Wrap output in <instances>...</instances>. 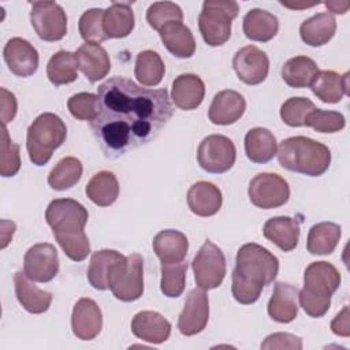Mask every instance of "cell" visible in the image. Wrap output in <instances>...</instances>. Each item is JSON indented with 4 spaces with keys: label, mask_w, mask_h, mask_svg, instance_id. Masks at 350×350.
I'll return each instance as SVG.
<instances>
[{
    "label": "cell",
    "mask_w": 350,
    "mask_h": 350,
    "mask_svg": "<svg viewBox=\"0 0 350 350\" xmlns=\"http://www.w3.org/2000/svg\"><path fill=\"white\" fill-rule=\"evenodd\" d=\"M97 97L98 112L90 129L109 159L157 138L174 113L165 88H142L123 77L103 82L97 88Z\"/></svg>",
    "instance_id": "cell-1"
},
{
    "label": "cell",
    "mask_w": 350,
    "mask_h": 350,
    "mask_svg": "<svg viewBox=\"0 0 350 350\" xmlns=\"http://www.w3.org/2000/svg\"><path fill=\"white\" fill-rule=\"evenodd\" d=\"M279 260L258 243H245L237 253V265L232 271L231 291L242 305L254 304L262 291L276 279Z\"/></svg>",
    "instance_id": "cell-2"
},
{
    "label": "cell",
    "mask_w": 350,
    "mask_h": 350,
    "mask_svg": "<svg viewBox=\"0 0 350 350\" xmlns=\"http://www.w3.org/2000/svg\"><path fill=\"white\" fill-rule=\"evenodd\" d=\"M88 219L86 208L71 198H56L45 211V220L56 242L72 261H83L90 253V242L85 234Z\"/></svg>",
    "instance_id": "cell-3"
},
{
    "label": "cell",
    "mask_w": 350,
    "mask_h": 350,
    "mask_svg": "<svg viewBox=\"0 0 350 350\" xmlns=\"http://www.w3.org/2000/svg\"><path fill=\"white\" fill-rule=\"evenodd\" d=\"M304 283L298 291L301 308L310 317H323L331 306V295L340 284L339 271L327 261H314L306 267Z\"/></svg>",
    "instance_id": "cell-4"
},
{
    "label": "cell",
    "mask_w": 350,
    "mask_h": 350,
    "mask_svg": "<svg viewBox=\"0 0 350 350\" xmlns=\"http://www.w3.org/2000/svg\"><path fill=\"white\" fill-rule=\"evenodd\" d=\"M276 154L283 168L308 176L323 175L331 164L329 149L324 144L304 135L283 139Z\"/></svg>",
    "instance_id": "cell-5"
},
{
    "label": "cell",
    "mask_w": 350,
    "mask_h": 350,
    "mask_svg": "<svg viewBox=\"0 0 350 350\" xmlns=\"http://www.w3.org/2000/svg\"><path fill=\"white\" fill-rule=\"evenodd\" d=\"M66 138L67 127L57 115L52 112L38 115L27 129L26 148L30 161L36 165L46 164Z\"/></svg>",
    "instance_id": "cell-6"
},
{
    "label": "cell",
    "mask_w": 350,
    "mask_h": 350,
    "mask_svg": "<svg viewBox=\"0 0 350 350\" xmlns=\"http://www.w3.org/2000/svg\"><path fill=\"white\" fill-rule=\"evenodd\" d=\"M239 11L232 0H206L198 16V27L204 41L209 46L226 44L231 36V22Z\"/></svg>",
    "instance_id": "cell-7"
},
{
    "label": "cell",
    "mask_w": 350,
    "mask_h": 350,
    "mask_svg": "<svg viewBox=\"0 0 350 350\" xmlns=\"http://www.w3.org/2000/svg\"><path fill=\"white\" fill-rule=\"evenodd\" d=\"M191 268L197 287L212 290L219 287L226 276V257L219 246L206 239L194 256Z\"/></svg>",
    "instance_id": "cell-8"
},
{
    "label": "cell",
    "mask_w": 350,
    "mask_h": 350,
    "mask_svg": "<svg viewBox=\"0 0 350 350\" xmlns=\"http://www.w3.org/2000/svg\"><path fill=\"white\" fill-rule=\"evenodd\" d=\"M237 157L234 142L220 134L205 137L197 149L200 167L211 174H223L232 168Z\"/></svg>",
    "instance_id": "cell-9"
},
{
    "label": "cell",
    "mask_w": 350,
    "mask_h": 350,
    "mask_svg": "<svg viewBox=\"0 0 350 350\" xmlns=\"http://www.w3.org/2000/svg\"><path fill=\"white\" fill-rule=\"evenodd\" d=\"M253 205L261 209H272L284 205L290 198L288 183L278 174L261 172L256 175L247 189Z\"/></svg>",
    "instance_id": "cell-10"
},
{
    "label": "cell",
    "mask_w": 350,
    "mask_h": 350,
    "mask_svg": "<svg viewBox=\"0 0 350 350\" xmlns=\"http://www.w3.org/2000/svg\"><path fill=\"white\" fill-rule=\"evenodd\" d=\"M30 22L37 36L44 41H59L67 33V15L55 1L31 3Z\"/></svg>",
    "instance_id": "cell-11"
},
{
    "label": "cell",
    "mask_w": 350,
    "mask_h": 350,
    "mask_svg": "<svg viewBox=\"0 0 350 350\" xmlns=\"http://www.w3.org/2000/svg\"><path fill=\"white\" fill-rule=\"evenodd\" d=\"M127 264V257L112 249H103L93 253L89 268L88 280L96 290H111V287L122 276Z\"/></svg>",
    "instance_id": "cell-12"
},
{
    "label": "cell",
    "mask_w": 350,
    "mask_h": 350,
    "mask_svg": "<svg viewBox=\"0 0 350 350\" xmlns=\"http://www.w3.org/2000/svg\"><path fill=\"white\" fill-rule=\"evenodd\" d=\"M23 272L38 283L51 282L59 272V256L52 243H36L27 249L23 258Z\"/></svg>",
    "instance_id": "cell-13"
},
{
    "label": "cell",
    "mask_w": 350,
    "mask_h": 350,
    "mask_svg": "<svg viewBox=\"0 0 350 350\" xmlns=\"http://www.w3.org/2000/svg\"><path fill=\"white\" fill-rule=\"evenodd\" d=\"M232 67L242 82L246 85H258L268 77L269 59L260 48L247 45L237 51L232 59Z\"/></svg>",
    "instance_id": "cell-14"
},
{
    "label": "cell",
    "mask_w": 350,
    "mask_h": 350,
    "mask_svg": "<svg viewBox=\"0 0 350 350\" xmlns=\"http://www.w3.org/2000/svg\"><path fill=\"white\" fill-rule=\"evenodd\" d=\"M209 319V299L201 288H193L185 301L178 319V328L182 335L191 336L205 329Z\"/></svg>",
    "instance_id": "cell-15"
},
{
    "label": "cell",
    "mask_w": 350,
    "mask_h": 350,
    "mask_svg": "<svg viewBox=\"0 0 350 350\" xmlns=\"http://www.w3.org/2000/svg\"><path fill=\"white\" fill-rule=\"evenodd\" d=\"M3 57L10 71L21 78L33 75L38 68V52L25 38L14 37L7 41L3 49Z\"/></svg>",
    "instance_id": "cell-16"
},
{
    "label": "cell",
    "mask_w": 350,
    "mask_h": 350,
    "mask_svg": "<svg viewBox=\"0 0 350 350\" xmlns=\"http://www.w3.org/2000/svg\"><path fill=\"white\" fill-rule=\"evenodd\" d=\"M71 328L81 340L94 339L103 328V313L92 298H81L72 308Z\"/></svg>",
    "instance_id": "cell-17"
},
{
    "label": "cell",
    "mask_w": 350,
    "mask_h": 350,
    "mask_svg": "<svg viewBox=\"0 0 350 350\" xmlns=\"http://www.w3.org/2000/svg\"><path fill=\"white\" fill-rule=\"evenodd\" d=\"M115 298L123 302H131L138 299L144 293V258L138 253L127 256V264L118 279L111 287Z\"/></svg>",
    "instance_id": "cell-18"
},
{
    "label": "cell",
    "mask_w": 350,
    "mask_h": 350,
    "mask_svg": "<svg viewBox=\"0 0 350 350\" xmlns=\"http://www.w3.org/2000/svg\"><path fill=\"white\" fill-rule=\"evenodd\" d=\"M246 109L243 96L235 90H221L215 94L208 109V118L213 124L227 126L242 118Z\"/></svg>",
    "instance_id": "cell-19"
},
{
    "label": "cell",
    "mask_w": 350,
    "mask_h": 350,
    "mask_svg": "<svg viewBox=\"0 0 350 350\" xmlns=\"http://www.w3.org/2000/svg\"><path fill=\"white\" fill-rule=\"evenodd\" d=\"M131 331L138 339L159 345L170 338L171 324L157 312L142 310L133 317Z\"/></svg>",
    "instance_id": "cell-20"
},
{
    "label": "cell",
    "mask_w": 350,
    "mask_h": 350,
    "mask_svg": "<svg viewBox=\"0 0 350 350\" xmlns=\"http://www.w3.org/2000/svg\"><path fill=\"white\" fill-rule=\"evenodd\" d=\"M14 286L19 304L29 313L40 314L49 309L53 299L52 293L40 290L25 272L18 271L14 275Z\"/></svg>",
    "instance_id": "cell-21"
},
{
    "label": "cell",
    "mask_w": 350,
    "mask_h": 350,
    "mask_svg": "<svg viewBox=\"0 0 350 350\" xmlns=\"http://www.w3.org/2000/svg\"><path fill=\"white\" fill-rule=\"evenodd\" d=\"M298 288L293 284L278 282L268 301V314L273 321L291 323L298 314Z\"/></svg>",
    "instance_id": "cell-22"
},
{
    "label": "cell",
    "mask_w": 350,
    "mask_h": 350,
    "mask_svg": "<svg viewBox=\"0 0 350 350\" xmlns=\"http://www.w3.org/2000/svg\"><path fill=\"white\" fill-rule=\"evenodd\" d=\"M221 202L223 197L220 189L206 180L196 182L187 191V205L190 211L201 217L216 215L221 208Z\"/></svg>",
    "instance_id": "cell-23"
},
{
    "label": "cell",
    "mask_w": 350,
    "mask_h": 350,
    "mask_svg": "<svg viewBox=\"0 0 350 350\" xmlns=\"http://www.w3.org/2000/svg\"><path fill=\"white\" fill-rule=\"evenodd\" d=\"M78 67L89 82H97L107 77L111 70V62L107 51L100 44L86 42L77 52Z\"/></svg>",
    "instance_id": "cell-24"
},
{
    "label": "cell",
    "mask_w": 350,
    "mask_h": 350,
    "mask_svg": "<svg viewBox=\"0 0 350 350\" xmlns=\"http://www.w3.org/2000/svg\"><path fill=\"white\" fill-rule=\"evenodd\" d=\"M299 232V223L288 216L271 217L262 227L264 237L283 252H291L297 247Z\"/></svg>",
    "instance_id": "cell-25"
},
{
    "label": "cell",
    "mask_w": 350,
    "mask_h": 350,
    "mask_svg": "<svg viewBox=\"0 0 350 350\" xmlns=\"http://www.w3.org/2000/svg\"><path fill=\"white\" fill-rule=\"evenodd\" d=\"M205 96V85L196 74H180L172 82V101L183 111H191L201 105Z\"/></svg>",
    "instance_id": "cell-26"
},
{
    "label": "cell",
    "mask_w": 350,
    "mask_h": 350,
    "mask_svg": "<svg viewBox=\"0 0 350 350\" xmlns=\"http://www.w3.org/2000/svg\"><path fill=\"white\" fill-rule=\"evenodd\" d=\"M310 89L323 103H339L343 98V96L350 94L349 72L340 75L332 70L319 71V74L310 83Z\"/></svg>",
    "instance_id": "cell-27"
},
{
    "label": "cell",
    "mask_w": 350,
    "mask_h": 350,
    "mask_svg": "<svg viewBox=\"0 0 350 350\" xmlns=\"http://www.w3.org/2000/svg\"><path fill=\"white\" fill-rule=\"evenodd\" d=\"M152 246L163 264H174L185 260L189 250V241L178 230H163L153 238Z\"/></svg>",
    "instance_id": "cell-28"
},
{
    "label": "cell",
    "mask_w": 350,
    "mask_h": 350,
    "mask_svg": "<svg viewBox=\"0 0 350 350\" xmlns=\"http://www.w3.org/2000/svg\"><path fill=\"white\" fill-rule=\"evenodd\" d=\"M164 46L176 57L187 59L196 52V40L191 30L182 22H171L159 30Z\"/></svg>",
    "instance_id": "cell-29"
},
{
    "label": "cell",
    "mask_w": 350,
    "mask_h": 350,
    "mask_svg": "<svg viewBox=\"0 0 350 350\" xmlns=\"http://www.w3.org/2000/svg\"><path fill=\"white\" fill-rule=\"evenodd\" d=\"M245 152L250 161L265 164L272 160L278 152L276 138L268 129H250L245 135Z\"/></svg>",
    "instance_id": "cell-30"
},
{
    "label": "cell",
    "mask_w": 350,
    "mask_h": 350,
    "mask_svg": "<svg viewBox=\"0 0 350 350\" xmlns=\"http://www.w3.org/2000/svg\"><path fill=\"white\" fill-rule=\"evenodd\" d=\"M133 3L113 1L105 11L103 18L104 33L108 38H124L134 29Z\"/></svg>",
    "instance_id": "cell-31"
},
{
    "label": "cell",
    "mask_w": 350,
    "mask_h": 350,
    "mask_svg": "<svg viewBox=\"0 0 350 350\" xmlns=\"http://www.w3.org/2000/svg\"><path fill=\"white\" fill-rule=\"evenodd\" d=\"M336 31V21L329 12H319L299 26V34L305 44L310 46H321L327 44Z\"/></svg>",
    "instance_id": "cell-32"
},
{
    "label": "cell",
    "mask_w": 350,
    "mask_h": 350,
    "mask_svg": "<svg viewBox=\"0 0 350 350\" xmlns=\"http://www.w3.org/2000/svg\"><path fill=\"white\" fill-rule=\"evenodd\" d=\"M278 18L265 10L253 8L243 18V33L252 41L267 42L278 34Z\"/></svg>",
    "instance_id": "cell-33"
},
{
    "label": "cell",
    "mask_w": 350,
    "mask_h": 350,
    "mask_svg": "<svg viewBox=\"0 0 350 350\" xmlns=\"http://www.w3.org/2000/svg\"><path fill=\"white\" fill-rule=\"evenodd\" d=\"M342 228L339 224L332 221H321L310 227L306 249L310 254H331L339 243Z\"/></svg>",
    "instance_id": "cell-34"
},
{
    "label": "cell",
    "mask_w": 350,
    "mask_h": 350,
    "mask_svg": "<svg viewBox=\"0 0 350 350\" xmlns=\"http://www.w3.org/2000/svg\"><path fill=\"white\" fill-rule=\"evenodd\" d=\"M88 198L98 206L112 205L119 196L118 178L111 171H100L86 185Z\"/></svg>",
    "instance_id": "cell-35"
},
{
    "label": "cell",
    "mask_w": 350,
    "mask_h": 350,
    "mask_svg": "<svg viewBox=\"0 0 350 350\" xmlns=\"http://www.w3.org/2000/svg\"><path fill=\"white\" fill-rule=\"evenodd\" d=\"M319 67L316 62L308 56H295L288 59L282 67V78L290 86L295 89L310 86Z\"/></svg>",
    "instance_id": "cell-36"
},
{
    "label": "cell",
    "mask_w": 350,
    "mask_h": 350,
    "mask_svg": "<svg viewBox=\"0 0 350 350\" xmlns=\"http://www.w3.org/2000/svg\"><path fill=\"white\" fill-rule=\"evenodd\" d=\"M77 55L68 51H59L51 56L46 64V77L55 86L71 83L78 78Z\"/></svg>",
    "instance_id": "cell-37"
},
{
    "label": "cell",
    "mask_w": 350,
    "mask_h": 350,
    "mask_svg": "<svg viewBox=\"0 0 350 350\" xmlns=\"http://www.w3.org/2000/svg\"><path fill=\"white\" fill-rule=\"evenodd\" d=\"M165 66L160 55L152 49L142 51L137 55L134 74L137 81L144 86H156L161 82Z\"/></svg>",
    "instance_id": "cell-38"
},
{
    "label": "cell",
    "mask_w": 350,
    "mask_h": 350,
    "mask_svg": "<svg viewBox=\"0 0 350 350\" xmlns=\"http://www.w3.org/2000/svg\"><path fill=\"white\" fill-rule=\"evenodd\" d=\"M82 170V163L77 157H64L49 172L48 185L57 191L67 190L79 182Z\"/></svg>",
    "instance_id": "cell-39"
},
{
    "label": "cell",
    "mask_w": 350,
    "mask_h": 350,
    "mask_svg": "<svg viewBox=\"0 0 350 350\" xmlns=\"http://www.w3.org/2000/svg\"><path fill=\"white\" fill-rule=\"evenodd\" d=\"M161 280L160 288L164 295L170 298H176L182 295L185 290L187 262H174V264H163L161 262Z\"/></svg>",
    "instance_id": "cell-40"
},
{
    "label": "cell",
    "mask_w": 350,
    "mask_h": 350,
    "mask_svg": "<svg viewBox=\"0 0 350 350\" xmlns=\"http://www.w3.org/2000/svg\"><path fill=\"white\" fill-rule=\"evenodd\" d=\"M103 18H104V10L101 8H90L82 14L78 22V29H79L81 37L86 42L100 44L108 40V37L104 33Z\"/></svg>",
    "instance_id": "cell-41"
},
{
    "label": "cell",
    "mask_w": 350,
    "mask_h": 350,
    "mask_svg": "<svg viewBox=\"0 0 350 350\" xmlns=\"http://www.w3.org/2000/svg\"><path fill=\"white\" fill-rule=\"evenodd\" d=\"M182 8L172 1H156L150 4L146 11V21L149 26L157 31L171 22H182Z\"/></svg>",
    "instance_id": "cell-42"
},
{
    "label": "cell",
    "mask_w": 350,
    "mask_h": 350,
    "mask_svg": "<svg viewBox=\"0 0 350 350\" xmlns=\"http://www.w3.org/2000/svg\"><path fill=\"white\" fill-rule=\"evenodd\" d=\"M316 109V105L306 97H291L280 107L282 120L291 127L305 126L306 116Z\"/></svg>",
    "instance_id": "cell-43"
},
{
    "label": "cell",
    "mask_w": 350,
    "mask_h": 350,
    "mask_svg": "<svg viewBox=\"0 0 350 350\" xmlns=\"http://www.w3.org/2000/svg\"><path fill=\"white\" fill-rule=\"evenodd\" d=\"M21 168L19 146L10 138L5 126L1 127V144H0V174L1 176H14Z\"/></svg>",
    "instance_id": "cell-44"
},
{
    "label": "cell",
    "mask_w": 350,
    "mask_h": 350,
    "mask_svg": "<svg viewBox=\"0 0 350 350\" xmlns=\"http://www.w3.org/2000/svg\"><path fill=\"white\" fill-rule=\"evenodd\" d=\"M346 124L345 116L336 111H324L316 108L305 120V126L312 127L319 133H338Z\"/></svg>",
    "instance_id": "cell-45"
},
{
    "label": "cell",
    "mask_w": 350,
    "mask_h": 350,
    "mask_svg": "<svg viewBox=\"0 0 350 350\" xmlns=\"http://www.w3.org/2000/svg\"><path fill=\"white\" fill-rule=\"evenodd\" d=\"M67 108L75 119L92 122L98 112V97L88 92L77 93L68 98Z\"/></svg>",
    "instance_id": "cell-46"
},
{
    "label": "cell",
    "mask_w": 350,
    "mask_h": 350,
    "mask_svg": "<svg viewBox=\"0 0 350 350\" xmlns=\"http://www.w3.org/2000/svg\"><path fill=\"white\" fill-rule=\"evenodd\" d=\"M261 349H302L301 338L288 332H275L265 338Z\"/></svg>",
    "instance_id": "cell-47"
},
{
    "label": "cell",
    "mask_w": 350,
    "mask_h": 350,
    "mask_svg": "<svg viewBox=\"0 0 350 350\" xmlns=\"http://www.w3.org/2000/svg\"><path fill=\"white\" fill-rule=\"evenodd\" d=\"M18 111V103L15 94L5 88H0V118L3 126L12 122Z\"/></svg>",
    "instance_id": "cell-48"
},
{
    "label": "cell",
    "mask_w": 350,
    "mask_h": 350,
    "mask_svg": "<svg viewBox=\"0 0 350 350\" xmlns=\"http://www.w3.org/2000/svg\"><path fill=\"white\" fill-rule=\"evenodd\" d=\"M331 329L335 335L339 336H350V313L349 306H345L342 312H339L335 319L331 321Z\"/></svg>",
    "instance_id": "cell-49"
},
{
    "label": "cell",
    "mask_w": 350,
    "mask_h": 350,
    "mask_svg": "<svg viewBox=\"0 0 350 350\" xmlns=\"http://www.w3.org/2000/svg\"><path fill=\"white\" fill-rule=\"evenodd\" d=\"M324 4L332 14H345L350 7V1H325Z\"/></svg>",
    "instance_id": "cell-50"
},
{
    "label": "cell",
    "mask_w": 350,
    "mask_h": 350,
    "mask_svg": "<svg viewBox=\"0 0 350 350\" xmlns=\"http://www.w3.org/2000/svg\"><path fill=\"white\" fill-rule=\"evenodd\" d=\"M15 223L12 221V224L10 226V228H5V223H4V220L1 221V249H4L8 243H10V241L12 239V235H14V232H15Z\"/></svg>",
    "instance_id": "cell-51"
},
{
    "label": "cell",
    "mask_w": 350,
    "mask_h": 350,
    "mask_svg": "<svg viewBox=\"0 0 350 350\" xmlns=\"http://www.w3.org/2000/svg\"><path fill=\"white\" fill-rule=\"evenodd\" d=\"M280 4H282V5H284V7L293 8V10H298V8H308V7H313V5L319 4V1H317V3H287V1H280Z\"/></svg>",
    "instance_id": "cell-52"
}]
</instances>
